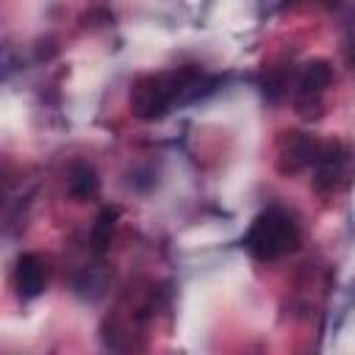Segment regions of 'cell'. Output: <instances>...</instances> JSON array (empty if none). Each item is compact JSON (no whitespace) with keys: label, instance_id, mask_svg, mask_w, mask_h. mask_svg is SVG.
<instances>
[{"label":"cell","instance_id":"6da1fadb","mask_svg":"<svg viewBox=\"0 0 355 355\" xmlns=\"http://www.w3.org/2000/svg\"><path fill=\"white\" fill-rule=\"evenodd\" d=\"M214 83L216 80L208 78L200 67H175V69L147 72L133 80L128 105L136 119L155 122V119H164L175 105L205 94Z\"/></svg>","mask_w":355,"mask_h":355},{"label":"cell","instance_id":"7a4b0ae2","mask_svg":"<svg viewBox=\"0 0 355 355\" xmlns=\"http://www.w3.org/2000/svg\"><path fill=\"white\" fill-rule=\"evenodd\" d=\"M241 244L255 261L272 263L300 247V225L294 222L288 211L269 205L250 222Z\"/></svg>","mask_w":355,"mask_h":355},{"label":"cell","instance_id":"3957f363","mask_svg":"<svg viewBox=\"0 0 355 355\" xmlns=\"http://www.w3.org/2000/svg\"><path fill=\"white\" fill-rule=\"evenodd\" d=\"M327 141L313 136V133H305V130H286L277 141V155H275V166L280 175L291 178V175H300L305 169H313L319 155L324 153Z\"/></svg>","mask_w":355,"mask_h":355},{"label":"cell","instance_id":"277c9868","mask_svg":"<svg viewBox=\"0 0 355 355\" xmlns=\"http://www.w3.org/2000/svg\"><path fill=\"white\" fill-rule=\"evenodd\" d=\"M333 80V67L327 58H311L300 67L294 78V105L302 116L319 114L322 108V94Z\"/></svg>","mask_w":355,"mask_h":355},{"label":"cell","instance_id":"5b68a950","mask_svg":"<svg viewBox=\"0 0 355 355\" xmlns=\"http://www.w3.org/2000/svg\"><path fill=\"white\" fill-rule=\"evenodd\" d=\"M349 180V150L338 141H327L324 153L313 166V189L319 194H336Z\"/></svg>","mask_w":355,"mask_h":355},{"label":"cell","instance_id":"8992f818","mask_svg":"<svg viewBox=\"0 0 355 355\" xmlns=\"http://www.w3.org/2000/svg\"><path fill=\"white\" fill-rule=\"evenodd\" d=\"M47 280H50V266H47V258L44 255H39V252H22L17 258L14 286H17L19 300L28 302V300H36L39 294H44Z\"/></svg>","mask_w":355,"mask_h":355},{"label":"cell","instance_id":"52a82bcc","mask_svg":"<svg viewBox=\"0 0 355 355\" xmlns=\"http://www.w3.org/2000/svg\"><path fill=\"white\" fill-rule=\"evenodd\" d=\"M67 191L78 200V202H86V200H92L97 191H100V178H97V172H94V166L92 164H75L72 169H69V180H67Z\"/></svg>","mask_w":355,"mask_h":355},{"label":"cell","instance_id":"ba28073f","mask_svg":"<svg viewBox=\"0 0 355 355\" xmlns=\"http://www.w3.org/2000/svg\"><path fill=\"white\" fill-rule=\"evenodd\" d=\"M116 219H119V208H116V205L100 208V214H97V219H94V225H92V233H89L92 250H94L97 255H103V252L108 250L111 236H114V227H116Z\"/></svg>","mask_w":355,"mask_h":355}]
</instances>
